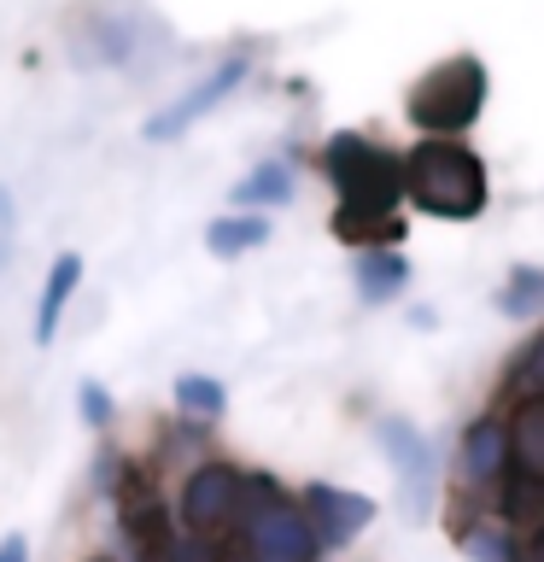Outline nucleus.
Returning a JSON list of instances; mask_svg holds the SVG:
<instances>
[{"label": "nucleus", "mask_w": 544, "mask_h": 562, "mask_svg": "<svg viewBox=\"0 0 544 562\" xmlns=\"http://www.w3.org/2000/svg\"><path fill=\"white\" fill-rule=\"evenodd\" d=\"M322 170L340 205H333V235L358 252L375 246H398L404 240V153H393L375 135L340 130L322 147Z\"/></svg>", "instance_id": "f257e3e1"}, {"label": "nucleus", "mask_w": 544, "mask_h": 562, "mask_svg": "<svg viewBox=\"0 0 544 562\" xmlns=\"http://www.w3.org/2000/svg\"><path fill=\"white\" fill-rule=\"evenodd\" d=\"M351 281H358L363 305H393V299H404V288L416 281V270H410V258H404L398 246H375V252H358Z\"/></svg>", "instance_id": "9b49d317"}, {"label": "nucleus", "mask_w": 544, "mask_h": 562, "mask_svg": "<svg viewBox=\"0 0 544 562\" xmlns=\"http://www.w3.org/2000/svg\"><path fill=\"white\" fill-rule=\"evenodd\" d=\"M503 416H509V463L544 481V398H521Z\"/></svg>", "instance_id": "f8f14e48"}, {"label": "nucleus", "mask_w": 544, "mask_h": 562, "mask_svg": "<svg viewBox=\"0 0 544 562\" xmlns=\"http://www.w3.org/2000/svg\"><path fill=\"white\" fill-rule=\"evenodd\" d=\"M293 200V165L287 158H263L235 182V211H270Z\"/></svg>", "instance_id": "dca6fc26"}, {"label": "nucleus", "mask_w": 544, "mask_h": 562, "mask_svg": "<svg viewBox=\"0 0 544 562\" xmlns=\"http://www.w3.org/2000/svg\"><path fill=\"white\" fill-rule=\"evenodd\" d=\"M175 404H182L188 416H200V422H217L228 411V386L217 375H182L175 381Z\"/></svg>", "instance_id": "a211bd4d"}, {"label": "nucleus", "mask_w": 544, "mask_h": 562, "mask_svg": "<svg viewBox=\"0 0 544 562\" xmlns=\"http://www.w3.org/2000/svg\"><path fill=\"white\" fill-rule=\"evenodd\" d=\"M451 539H456V551H463L468 562H521V533H509V527L491 516V504L468 498V492H456Z\"/></svg>", "instance_id": "9d476101"}, {"label": "nucleus", "mask_w": 544, "mask_h": 562, "mask_svg": "<svg viewBox=\"0 0 544 562\" xmlns=\"http://www.w3.org/2000/svg\"><path fill=\"white\" fill-rule=\"evenodd\" d=\"M246 562H270V557H252V551H246Z\"/></svg>", "instance_id": "4be33fe9"}, {"label": "nucleus", "mask_w": 544, "mask_h": 562, "mask_svg": "<svg viewBox=\"0 0 544 562\" xmlns=\"http://www.w3.org/2000/svg\"><path fill=\"white\" fill-rule=\"evenodd\" d=\"M77 404H82V422H88V428H105V422H112V393H105L100 381H82Z\"/></svg>", "instance_id": "6ab92c4d"}, {"label": "nucleus", "mask_w": 544, "mask_h": 562, "mask_svg": "<svg viewBox=\"0 0 544 562\" xmlns=\"http://www.w3.org/2000/svg\"><path fill=\"white\" fill-rule=\"evenodd\" d=\"M498 398H503V411H509V404H521V398H544V328L526 334L521 351L503 363V375H498Z\"/></svg>", "instance_id": "2eb2a0df"}, {"label": "nucleus", "mask_w": 544, "mask_h": 562, "mask_svg": "<svg viewBox=\"0 0 544 562\" xmlns=\"http://www.w3.org/2000/svg\"><path fill=\"white\" fill-rule=\"evenodd\" d=\"M521 562H544V533H521Z\"/></svg>", "instance_id": "412c9836"}, {"label": "nucleus", "mask_w": 544, "mask_h": 562, "mask_svg": "<svg viewBox=\"0 0 544 562\" xmlns=\"http://www.w3.org/2000/svg\"><path fill=\"white\" fill-rule=\"evenodd\" d=\"M491 305L509 323H544V263H509V276L498 281Z\"/></svg>", "instance_id": "ddd939ff"}, {"label": "nucleus", "mask_w": 544, "mask_h": 562, "mask_svg": "<svg viewBox=\"0 0 544 562\" xmlns=\"http://www.w3.org/2000/svg\"><path fill=\"white\" fill-rule=\"evenodd\" d=\"M298 509H305V521H310V533L322 551H345V544L375 521V498H369V492H351V486H333V481H310Z\"/></svg>", "instance_id": "1a4fd4ad"}, {"label": "nucleus", "mask_w": 544, "mask_h": 562, "mask_svg": "<svg viewBox=\"0 0 544 562\" xmlns=\"http://www.w3.org/2000/svg\"><path fill=\"white\" fill-rule=\"evenodd\" d=\"M270 240V217L263 211H228L205 228V252L211 258H240V252H258Z\"/></svg>", "instance_id": "f3484780"}, {"label": "nucleus", "mask_w": 544, "mask_h": 562, "mask_svg": "<svg viewBox=\"0 0 544 562\" xmlns=\"http://www.w3.org/2000/svg\"><path fill=\"white\" fill-rule=\"evenodd\" d=\"M246 77H252V59H246V53H228L223 65H211L205 77L188 88V94H175L170 105H158V112H152L147 123H140V135H147V140H182V135L193 130V123L217 112V105H223L228 94H235V88H240Z\"/></svg>", "instance_id": "39448f33"}, {"label": "nucleus", "mask_w": 544, "mask_h": 562, "mask_svg": "<svg viewBox=\"0 0 544 562\" xmlns=\"http://www.w3.org/2000/svg\"><path fill=\"white\" fill-rule=\"evenodd\" d=\"M82 281V252H59L47 270V288H42V305H35V346H53V334H59V316L70 305V293H77Z\"/></svg>", "instance_id": "4468645a"}, {"label": "nucleus", "mask_w": 544, "mask_h": 562, "mask_svg": "<svg viewBox=\"0 0 544 562\" xmlns=\"http://www.w3.org/2000/svg\"><path fill=\"white\" fill-rule=\"evenodd\" d=\"M404 200L416 211H428L439 223H474L491 200V176L486 158L468 147V140H439L421 135L410 153H404Z\"/></svg>", "instance_id": "f03ea898"}, {"label": "nucleus", "mask_w": 544, "mask_h": 562, "mask_svg": "<svg viewBox=\"0 0 544 562\" xmlns=\"http://www.w3.org/2000/svg\"><path fill=\"white\" fill-rule=\"evenodd\" d=\"M486 94H491L486 65L474 59V53H451V59L428 65L410 82V94H404V117H410V130H421V135L456 140V135H468L474 123H480Z\"/></svg>", "instance_id": "7ed1b4c3"}, {"label": "nucleus", "mask_w": 544, "mask_h": 562, "mask_svg": "<svg viewBox=\"0 0 544 562\" xmlns=\"http://www.w3.org/2000/svg\"><path fill=\"white\" fill-rule=\"evenodd\" d=\"M375 439L386 451V463L398 474V498H404V516L410 521H428L433 509V439L404 416H381L375 422Z\"/></svg>", "instance_id": "423d86ee"}, {"label": "nucleus", "mask_w": 544, "mask_h": 562, "mask_svg": "<svg viewBox=\"0 0 544 562\" xmlns=\"http://www.w3.org/2000/svg\"><path fill=\"white\" fill-rule=\"evenodd\" d=\"M246 509V474L235 463H205L188 474L182 486V521L188 533H223V527H235Z\"/></svg>", "instance_id": "6e6552de"}, {"label": "nucleus", "mask_w": 544, "mask_h": 562, "mask_svg": "<svg viewBox=\"0 0 544 562\" xmlns=\"http://www.w3.org/2000/svg\"><path fill=\"white\" fill-rule=\"evenodd\" d=\"M240 539L252 557L270 562H316V533L305 521V509L281 498V486L263 474V481H246V509H240Z\"/></svg>", "instance_id": "20e7f679"}, {"label": "nucleus", "mask_w": 544, "mask_h": 562, "mask_svg": "<svg viewBox=\"0 0 544 562\" xmlns=\"http://www.w3.org/2000/svg\"><path fill=\"white\" fill-rule=\"evenodd\" d=\"M0 562H30V539L24 533H7V539H0Z\"/></svg>", "instance_id": "aec40b11"}, {"label": "nucleus", "mask_w": 544, "mask_h": 562, "mask_svg": "<svg viewBox=\"0 0 544 562\" xmlns=\"http://www.w3.org/2000/svg\"><path fill=\"white\" fill-rule=\"evenodd\" d=\"M94 562H105V557H94Z\"/></svg>", "instance_id": "5701e85b"}, {"label": "nucleus", "mask_w": 544, "mask_h": 562, "mask_svg": "<svg viewBox=\"0 0 544 562\" xmlns=\"http://www.w3.org/2000/svg\"><path fill=\"white\" fill-rule=\"evenodd\" d=\"M515 469L509 463V416L503 411H480L456 439V486L468 498H491L498 481Z\"/></svg>", "instance_id": "0eeeda50"}]
</instances>
